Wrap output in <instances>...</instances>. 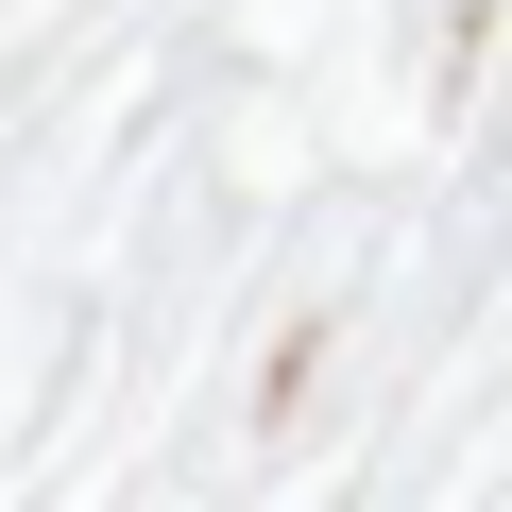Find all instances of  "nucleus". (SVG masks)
<instances>
[]
</instances>
